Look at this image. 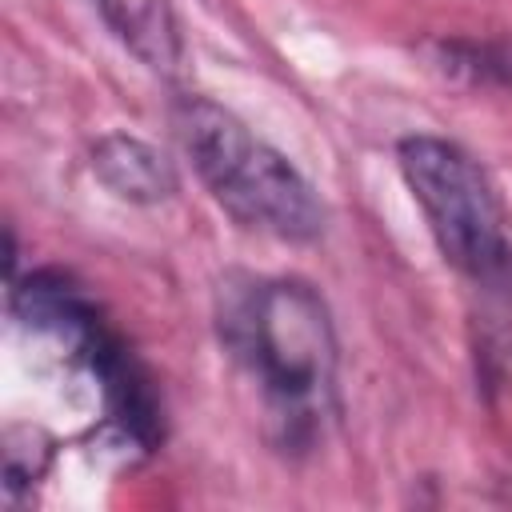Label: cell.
I'll use <instances>...</instances> for the list:
<instances>
[{
  "mask_svg": "<svg viewBox=\"0 0 512 512\" xmlns=\"http://www.w3.org/2000/svg\"><path fill=\"white\" fill-rule=\"evenodd\" d=\"M48 460H52L48 432H40L32 424H16L4 432V492L12 504L44 476Z\"/></svg>",
  "mask_w": 512,
  "mask_h": 512,
  "instance_id": "obj_7",
  "label": "cell"
},
{
  "mask_svg": "<svg viewBox=\"0 0 512 512\" xmlns=\"http://www.w3.org/2000/svg\"><path fill=\"white\" fill-rule=\"evenodd\" d=\"M92 176L124 204L152 208L164 204L180 192V172L176 164L148 140L128 136V132H108L92 144L88 152Z\"/></svg>",
  "mask_w": 512,
  "mask_h": 512,
  "instance_id": "obj_4",
  "label": "cell"
},
{
  "mask_svg": "<svg viewBox=\"0 0 512 512\" xmlns=\"http://www.w3.org/2000/svg\"><path fill=\"white\" fill-rule=\"evenodd\" d=\"M112 36L156 76L176 80L184 64V36L172 0H96Z\"/></svg>",
  "mask_w": 512,
  "mask_h": 512,
  "instance_id": "obj_5",
  "label": "cell"
},
{
  "mask_svg": "<svg viewBox=\"0 0 512 512\" xmlns=\"http://www.w3.org/2000/svg\"><path fill=\"white\" fill-rule=\"evenodd\" d=\"M216 328L228 356L252 376L264 436L304 456L336 416V328L324 296L296 276H240L220 288Z\"/></svg>",
  "mask_w": 512,
  "mask_h": 512,
  "instance_id": "obj_1",
  "label": "cell"
},
{
  "mask_svg": "<svg viewBox=\"0 0 512 512\" xmlns=\"http://www.w3.org/2000/svg\"><path fill=\"white\" fill-rule=\"evenodd\" d=\"M172 124L200 184L240 228L288 244H312L324 236L328 216L316 188L232 108L200 92H184L172 104Z\"/></svg>",
  "mask_w": 512,
  "mask_h": 512,
  "instance_id": "obj_2",
  "label": "cell"
},
{
  "mask_svg": "<svg viewBox=\"0 0 512 512\" xmlns=\"http://www.w3.org/2000/svg\"><path fill=\"white\" fill-rule=\"evenodd\" d=\"M436 64L444 76L468 84H500L512 88V36L500 40H444L436 48Z\"/></svg>",
  "mask_w": 512,
  "mask_h": 512,
  "instance_id": "obj_6",
  "label": "cell"
},
{
  "mask_svg": "<svg viewBox=\"0 0 512 512\" xmlns=\"http://www.w3.org/2000/svg\"><path fill=\"white\" fill-rule=\"evenodd\" d=\"M400 176L420 204L440 256L468 280L500 288L512 280L504 208L484 168L452 140L412 132L396 144Z\"/></svg>",
  "mask_w": 512,
  "mask_h": 512,
  "instance_id": "obj_3",
  "label": "cell"
}]
</instances>
